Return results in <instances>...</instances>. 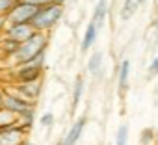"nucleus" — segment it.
<instances>
[{"mask_svg":"<svg viewBox=\"0 0 158 145\" xmlns=\"http://www.w3.org/2000/svg\"><path fill=\"white\" fill-rule=\"evenodd\" d=\"M47 43H48V39H47L45 32H37V30H35L26 41H23V43L17 45V50L11 54V58L15 60V63L28 61V60H32V58H35V56H39V54H43L45 48H47Z\"/></svg>","mask_w":158,"mask_h":145,"instance_id":"nucleus-1","label":"nucleus"},{"mask_svg":"<svg viewBox=\"0 0 158 145\" xmlns=\"http://www.w3.org/2000/svg\"><path fill=\"white\" fill-rule=\"evenodd\" d=\"M63 17V4L60 2H50L47 6H41L37 10V13L34 15V19L30 21V24L34 26V30L37 32H48L52 30L60 19Z\"/></svg>","mask_w":158,"mask_h":145,"instance_id":"nucleus-2","label":"nucleus"},{"mask_svg":"<svg viewBox=\"0 0 158 145\" xmlns=\"http://www.w3.org/2000/svg\"><path fill=\"white\" fill-rule=\"evenodd\" d=\"M37 6L34 4H28V2H23V0H19V2L8 11L6 15V21L8 24H21V23H30L34 19V15L37 13Z\"/></svg>","mask_w":158,"mask_h":145,"instance_id":"nucleus-3","label":"nucleus"},{"mask_svg":"<svg viewBox=\"0 0 158 145\" xmlns=\"http://www.w3.org/2000/svg\"><path fill=\"white\" fill-rule=\"evenodd\" d=\"M28 128L21 125H11L0 128V145H24Z\"/></svg>","mask_w":158,"mask_h":145,"instance_id":"nucleus-4","label":"nucleus"},{"mask_svg":"<svg viewBox=\"0 0 158 145\" xmlns=\"http://www.w3.org/2000/svg\"><path fill=\"white\" fill-rule=\"evenodd\" d=\"M34 32H35V30H34V26H32L30 23L8 24V28H6V35H4V37L11 39V41H15V43H23V41H26Z\"/></svg>","mask_w":158,"mask_h":145,"instance_id":"nucleus-5","label":"nucleus"},{"mask_svg":"<svg viewBox=\"0 0 158 145\" xmlns=\"http://www.w3.org/2000/svg\"><path fill=\"white\" fill-rule=\"evenodd\" d=\"M41 72H43V67H39V65L17 63L15 78H17V82H34V80L41 78Z\"/></svg>","mask_w":158,"mask_h":145,"instance_id":"nucleus-6","label":"nucleus"},{"mask_svg":"<svg viewBox=\"0 0 158 145\" xmlns=\"http://www.w3.org/2000/svg\"><path fill=\"white\" fill-rule=\"evenodd\" d=\"M4 108H8V110L15 112L17 115H21V114H24V112L32 110V108H34V104H32L30 101H26V99L19 97V95L4 93Z\"/></svg>","mask_w":158,"mask_h":145,"instance_id":"nucleus-7","label":"nucleus"},{"mask_svg":"<svg viewBox=\"0 0 158 145\" xmlns=\"http://www.w3.org/2000/svg\"><path fill=\"white\" fill-rule=\"evenodd\" d=\"M39 91H41V82L39 80H34V82H19L15 86V95L26 99V101H35L39 97Z\"/></svg>","mask_w":158,"mask_h":145,"instance_id":"nucleus-8","label":"nucleus"},{"mask_svg":"<svg viewBox=\"0 0 158 145\" xmlns=\"http://www.w3.org/2000/svg\"><path fill=\"white\" fill-rule=\"evenodd\" d=\"M84 125H86V117H80L73 126H71V130L67 132V136H65V139L61 141V145H76V141L80 139V134H82V130H84Z\"/></svg>","mask_w":158,"mask_h":145,"instance_id":"nucleus-9","label":"nucleus"},{"mask_svg":"<svg viewBox=\"0 0 158 145\" xmlns=\"http://www.w3.org/2000/svg\"><path fill=\"white\" fill-rule=\"evenodd\" d=\"M106 17H108V0H99V2H97V8H95V13H93V23H95V26H97V28H102Z\"/></svg>","mask_w":158,"mask_h":145,"instance_id":"nucleus-10","label":"nucleus"},{"mask_svg":"<svg viewBox=\"0 0 158 145\" xmlns=\"http://www.w3.org/2000/svg\"><path fill=\"white\" fill-rule=\"evenodd\" d=\"M97 32H99V28H97V26H95V23L91 21V23L88 24L86 34H84V39H82V52H88V50L93 47L95 37H97Z\"/></svg>","mask_w":158,"mask_h":145,"instance_id":"nucleus-11","label":"nucleus"},{"mask_svg":"<svg viewBox=\"0 0 158 145\" xmlns=\"http://www.w3.org/2000/svg\"><path fill=\"white\" fill-rule=\"evenodd\" d=\"M141 4H143V0H125V4L121 8V19L123 21H128Z\"/></svg>","mask_w":158,"mask_h":145,"instance_id":"nucleus-12","label":"nucleus"},{"mask_svg":"<svg viewBox=\"0 0 158 145\" xmlns=\"http://www.w3.org/2000/svg\"><path fill=\"white\" fill-rule=\"evenodd\" d=\"M19 121V115L8 108H0V128H4V126H11V125H17Z\"/></svg>","mask_w":158,"mask_h":145,"instance_id":"nucleus-13","label":"nucleus"},{"mask_svg":"<svg viewBox=\"0 0 158 145\" xmlns=\"http://www.w3.org/2000/svg\"><path fill=\"white\" fill-rule=\"evenodd\" d=\"M101 63H102V52H93V54L89 56V61H88V71H89V75H99Z\"/></svg>","mask_w":158,"mask_h":145,"instance_id":"nucleus-14","label":"nucleus"},{"mask_svg":"<svg viewBox=\"0 0 158 145\" xmlns=\"http://www.w3.org/2000/svg\"><path fill=\"white\" fill-rule=\"evenodd\" d=\"M117 75H119V86H121V89H125L127 88V82H128V75H130V61L128 60H123L121 61Z\"/></svg>","mask_w":158,"mask_h":145,"instance_id":"nucleus-15","label":"nucleus"},{"mask_svg":"<svg viewBox=\"0 0 158 145\" xmlns=\"http://www.w3.org/2000/svg\"><path fill=\"white\" fill-rule=\"evenodd\" d=\"M82 91H84V78L82 77H78L76 82H74V89H73V112L74 108L78 106V102H80V97H82Z\"/></svg>","mask_w":158,"mask_h":145,"instance_id":"nucleus-16","label":"nucleus"},{"mask_svg":"<svg viewBox=\"0 0 158 145\" xmlns=\"http://www.w3.org/2000/svg\"><path fill=\"white\" fill-rule=\"evenodd\" d=\"M127 141H128V126L121 125L115 136V145H127Z\"/></svg>","mask_w":158,"mask_h":145,"instance_id":"nucleus-17","label":"nucleus"},{"mask_svg":"<svg viewBox=\"0 0 158 145\" xmlns=\"http://www.w3.org/2000/svg\"><path fill=\"white\" fill-rule=\"evenodd\" d=\"M19 2V0H0V15H8V11Z\"/></svg>","mask_w":158,"mask_h":145,"instance_id":"nucleus-18","label":"nucleus"},{"mask_svg":"<svg viewBox=\"0 0 158 145\" xmlns=\"http://www.w3.org/2000/svg\"><path fill=\"white\" fill-rule=\"evenodd\" d=\"M151 139H152V130H151V128H145V130L141 132V145H147Z\"/></svg>","mask_w":158,"mask_h":145,"instance_id":"nucleus-19","label":"nucleus"},{"mask_svg":"<svg viewBox=\"0 0 158 145\" xmlns=\"http://www.w3.org/2000/svg\"><path fill=\"white\" fill-rule=\"evenodd\" d=\"M52 123H54V115H52L50 112H47V114L41 117V125H43V126H50Z\"/></svg>","mask_w":158,"mask_h":145,"instance_id":"nucleus-20","label":"nucleus"},{"mask_svg":"<svg viewBox=\"0 0 158 145\" xmlns=\"http://www.w3.org/2000/svg\"><path fill=\"white\" fill-rule=\"evenodd\" d=\"M23 2H28V4H34V6L41 8V6H47L50 2H56V0H23Z\"/></svg>","mask_w":158,"mask_h":145,"instance_id":"nucleus-21","label":"nucleus"},{"mask_svg":"<svg viewBox=\"0 0 158 145\" xmlns=\"http://www.w3.org/2000/svg\"><path fill=\"white\" fill-rule=\"evenodd\" d=\"M149 71H151V75H158V58H154V60L151 61Z\"/></svg>","mask_w":158,"mask_h":145,"instance_id":"nucleus-22","label":"nucleus"},{"mask_svg":"<svg viewBox=\"0 0 158 145\" xmlns=\"http://www.w3.org/2000/svg\"><path fill=\"white\" fill-rule=\"evenodd\" d=\"M4 28H8V21H6V15H0V32Z\"/></svg>","mask_w":158,"mask_h":145,"instance_id":"nucleus-23","label":"nucleus"},{"mask_svg":"<svg viewBox=\"0 0 158 145\" xmlns=\"http://www.w3.org/2000/svg\"><path fill=\"white\" fill-rule=\"evenodd\" d=\"M2 106H4V91L0 89V108H2Z\"/></svg>","mask_w":158,"mask_h":145,"instance_id":"nucleus-24","label":"nucleus"},{"mask_svg":"<svg viewBox=\"0 0 158 145\" xmlns=\"http://www.w3.org/2000/svg\"><path fill=\"white\" fill-rule=\"evenodd\" d=\"M156 41H158V21H156Z\"/></svg>","mask_w":158,"mask_h":145,"instance_id":"nucleus-25","label":"nucleus"},{"mask_svg":"<svg viewBox=\"0 0 158 145\" xmlns=\"http://www.w3.org/2000/svg\"><path fill=\"white\" fill-rule=\"evenodd\" d=\"M56 2H60V4H63V2H65V0H56Z\"/></svg>","mask_w":158,"mask_h":145,"instance_id":"nucleus-26","label":"nucleus"},{"mask_svg":"<svg viewBox=\"0 0 158 145\" xmlns=\"http://www.w3.org/2000/svg\"><path fill=\"white\" fill-rule=\"evenodd\" d=\"M156 145H158V143H156Z\"/></svg>","mask_w":158,"mask_h":145,"instance_id":"nucleus-27","label":"nucleus"},{"mask_svg":"<svg viewBox=\"0 0 158 145\" xmlns=\"http://www.w3.org/2000/svg\"><path fill=\"white\" fill-rule=\"evenodd\" d=\"M60 145H61V143H60Z\"/></svg>","mask_w":158,"mask_h":145,"instance_id":"nucleus-28","label":"nucleus"}]
</instances>
